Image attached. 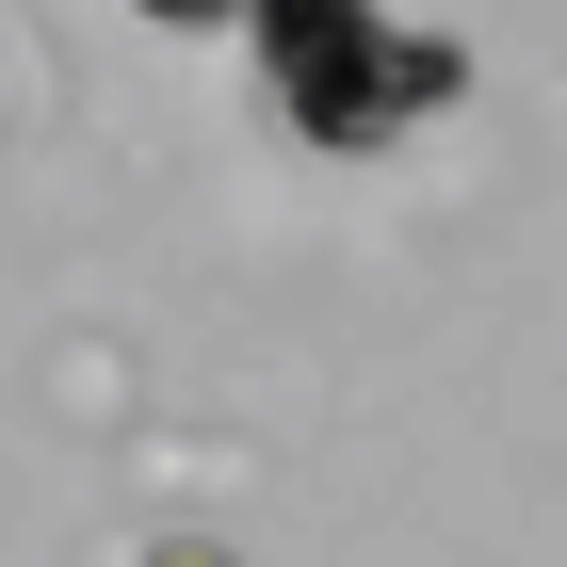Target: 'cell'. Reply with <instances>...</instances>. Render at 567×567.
Instances as JSON below:
<instances>
[{"label": "cell", "mask_w": 567, "mask_h": 567, "mask_svg": "<svg viewBox=\"0 0 567 567\" xmlns=\"http://www.w3.org/2000/svg\"><path fill=\"white\" fill-rule=\"evenodd\" d=\"M260 65H276V97H292L308 146H373V131H405L422 97H454V49H437V33L341 17V0H276V17H260Z\"/></svg>", "instance_id": "1"}, {"label": "cell", "mask_w": 567, "mask_h": 567, "mask_svg": "<svg viewBox=\"0 0 567 567\" xmlns=\"http://www.w3.org/2000/svg\"><path fill=\"white\" fill-rule=\"evenodd\" d=\"M146 567H227V551H195V535H178V551H146Z\"/></svg>", "instance_id": "2"}]
</instances>
